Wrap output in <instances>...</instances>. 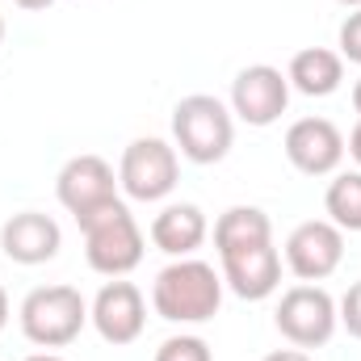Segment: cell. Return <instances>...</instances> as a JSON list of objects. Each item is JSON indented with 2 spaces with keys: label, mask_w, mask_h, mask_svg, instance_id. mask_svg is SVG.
I'll use <instances>...</instances> for the list:
<instances>
[{
  "label": "cell",
  "mask_w": 361,
  "mask_h": 361,
  "mask_svg": "<svg viewBox=\"0 0 361 361\" xmlns=\"http://www.w3.org/2000/svg\"><path fill=\"white\" fill-rule=\"evenodd\" d=\"M223 273H214L210 261L177 257L173 265L156 273L152 281V307L169 324H206L223 307Z\"/></svg>",
  "instance_id": "cell-1"
},
{
  "label": "cell",
  "mask_w": 361,
  "mask_h": 361,
  "mask_svg": "<svg viewBox=\"0 0 361 361\" xmlns=\"http://www.w3.org/2000/svg\"><path fill=\"white\" fill-rule=\"evenodd\" d=\"M76 223H80V235H85V261H89L92 273L126 277V273L139 269L147 244H143V231H139V223H135V214L122 197L89 210Z\"/></svg>",
  "instance_id": "cell-2"
},
{
  "label": "cell",
  "mask_w": 361,
  "mask_h": 361,
  "mask_svg": "<svg viewBox=\"0 0 361 361\" xmlns=\"http://www.w3.org/2000/svg\"><path fill=\"white\" fill-rule=\"evenodd\" d=\"M235 143V114L210 92H189L173 105V147L189 164H219Z\"/></svg>",
  "instance_id": "cell-3"
},
{
  "label": "cell",
  "mask_w": 361,
  "mask_h": 361,
  "mask_svg": "<svg viewBox=\"0 0 361 361\" xmlns=\"http://www.w3.org/2000/svg\"><path fill=\"white\" fill-rule=\"evenodd\" d=\"M21 332L38 349H68L85 324H89V302L76 286H38L21 298Z\"/></svg>",
  "instance_id": "cell-4"
},
{
  "label": "cell",
  "mask_w": 361,
  "mask_h": 361,
  "mask_svg": "<svg viewBox=\"0 0 361 361\" xmlns=\"http://www.w3.org/2000/svg\"><path fill=\"white\" fill-rule=\"evenodd\" d=\"M273 324L294 349H324L341 328V311H336V298L324 286L302 281V286H290L281 294V302L273 311Z\"/></svg>",
  "instance_id": "cell-5"
},
{
  "label": "cell",
  "mask_w": 361,
  "mask_h": 361,
  "mask_svg": "<svg viewBox=\"0 0 361 361\" xmlns=\"http://www.w3.org/2000/svg\"><path fill=\"white\" fill-rule=\"evenodd\" d=\"M180 180V156L169 139H130L118 164V189L130 202H164Z\"/></svg>",
  "instance_id": "cell-6"
},
{
  "label": "cell",
  "mask_w": 361,
  "mask_h": 361,
  "mask_svg": "<svg viewBox=\"0 0 361 361\" xmlns=\"http://www.w3.org/2000/svg\"><path fill=\"white\" fill-rule=\"evenodd\" d=\"M89 324L97 328V336L105 345H114V349L135 345L143 336V328H147V298H143V290L135 281H126V277H109L97 290V298H92Z\"/></svg>",
  "instance_id": "cell-7"
},
{
  "label": "cell",
  "mask_w": 361,
  "mask_h": 361,
  "mask_svg": "<svg viewBox=\"0 0 361 361\" xmlns=\"http://www.w3.org/2000/svg\"><path fill=\"white\" fill-rule=\"evenodd\" d=\"M290 109V80L273 63H248L231 80V114L257 130L273 126Z\"/></svg>",
  "instance_id": "cell-8"
},
{
  "label": "cell",
  "mask_w": 361,
  "mask_h": 361,
  "mask_svg": "<svg viewBox=\"0 0 361 361\" xmlns=\"http://www.w3.org/2000/svg\"><path fill=\"white\" fill-rule=\"evenodd\" d=\"M345 261V231L332 219H307L286 235V269L298 281H324Z\"/></svg>",
  "instance_id": "cell-9"
},
{
  "label": "cell",
  "mask_w": 361,
  "mask_h": 361,
  "mask_svg": "<svg viewBox=\"0 0 361 361\" xmlns=\"http://www.w3.org/2000/svg\"><path fill=\"white\" fill-rule=\"evenodd\" d=\"M286 160L302 173V177H332L345 160V135L332 118H298L290 122L286 139Z\"/></svg>",
  "instance_id": "cell-10"
},
{
  "label": "cell",
  "mask_w": 361,
  "mask_h": 361,
  "mask_svg": "<svg viewBox=\"0 0 361 361\" xmlns=\"http://www.w3.org/2000/svg\"><path fill=\"white\" fill-rule=\"evenodd\" d=\"M55 197H59V206H63L72 219H85L89 210H97V206H105V202L118 197V177H114L109 160L85 152V156H72V160L59 169V177H55Z\"/></svg>",
  "instance_id": "cell-11"
},
{
  "label": "cell",
  "mask_w": 361,
  "mask_h": 361,
  "mask_svg": "<svg viewBox=\"0 0 361 361\" xmlns=\"http://www.w3.org/2000/svg\"><path fill=\"white\" fill-rule=\"evenodd\" d=\"M59 248H63V231L42 210H21V214L4 219V227H0V252L13 265H47L59 257Z\"/></svg>",
  "instance_id": "cell-12"
},
{
  "label": "cell",
  "mask_w": 361,
  "mask_h": 361,
  "mask_svg": "<svg viewBox=\"0 0 361 361\" xmlns=\"http://www.w3.org/2000/svg\"><path fill=\"white\" fill-rule=\"evenodd\" d=\"M219 261H223V286L244 302H265L281 286V252L273 248V240L257 244V248L227 252Z\"/></svg>",
  "instance_id": "cell-13"
},
{
  "label": "cell",
  "mask_w": 361,
  "mask_h": 361,
  "mask_svg": "<svg viewBox=\"0 0 361 361\" xmlns=\"http://www.w3.org/2000/svg\"><path fill=\"white\" fill-rule=\"evenodd\" d=\"M206 235H210V223H206L202 206H193V202H173L152 219V244L160 252H169L173 261L193 257L206 244Z\"/></svg>",
  "instance_id": "cell-14"
},
{
  "label": "cell",
  "mask_w": 361,
  "mask_h": 361,
  "mask_svg": "<svg viewBox=\"0 0 361 361\" xmlns=\"http://www.w3.org/2000/svg\"><path fill=\"white\" fill-rule=\"evenodd\" d=\"M286 80H290V89L302 92V97H332L345 85V59H341V51L307 47V51H298L290 59Z\"/></svg>",
  "instance_id": "cell-15"
},
{
  "label": "cell",
  "mask_w": 361,
  "mask_h": 361,
  "mask_svg": "<svg viewBox=\"0 0 361 361\" xmlns=\"http://www.w3.org/2000/svg\"><path fill=\"white\" fill-rule=\"evenodd\" d=\"M273 240V223L261 206H231L214 219V248L219 257L240 252V248H257Z\"/></svg>",
  "instance_id": "cell-16"
},
{
  "label": "cell",
  "mask_w": 361,
  "mask_h": 361,
  "mask_svg": "<svg viewBox=\"0 0 361 361\" xmlns=\"http://www.w3.org/2000/svg\"><path fill=\"white\" fill-rule=\"evenodd\" d=\"M324 210L341 231H361V169L332 173V185L324 193Z\"/></svg>",
  "instance_id": "cell-17"
},
{
  "label": "cell",
  "mask_w": 361,
  "mask_h": 361,
  "mask_svg": "<svg viewBox=\"0 0 361 361\" xmlns=\"http://www.w3.org/2000/svg\"><path fill=\"white\" fill-rule=\"evenodd\" d=\"M152 361H214L210 357V345L202 341V336H169L160 349H156V357Z\"/></svg>",
  "instance_id": "cell-18"
},
{
  "label": "cell",
  "mask_w": 361,
  "mask_h": 361,
  "mask_svg": "<svg viewBox=\"0 0 361 361\" xmlns=\"http://www.w3.org/2000/svg\"><path fill=\"white\" fill-rule=\"evenodd\" d=\"M336 47H341V59H349V63H357L361 68V8H353V13L341 21Z\"/></svg>",
  "instance_id": "cell-19"
},
{
  "label": "cell",
  "mask_w": 361,
  "mask_h": 361,
  "mask_svg": "<svg viewBox=\"0 0 361 361\" xmlns=\"http://www.w3.org/2000/svg\"><path fill=\"white\" fill-rule=\"evenodd\" d=\"M336 311H341V328H345L353 341H361V281H353V286L345 290V298L336 302Z\"/></svg>",
  "instance_id": "cell-20"
},
{
  "label": "cell",
  "mask_w": 361,
  "mask_h": 361,
  "mask_svg": "<svg viewBox=\"0 0 361 361\" xmlns=\"http://www.w3.org/2000/svg\"><path fill=\"white\" fill-rule=\"evenodd\" d=\"M261 361H315L307 349H273L269 357H261Z\"/></svg>",
  "instance_id": "cell-21"
},
{
  "label": "cell",
  "mask_w": 361,
  "mask_h": 361,
  "mask_svg": "<svg viewBox=\"0 0 361 361\" xmlns=\"http://www.w3.org/2000/svg\"><path fill=\"white\" fill-rule=\"evenodd\" d=\"M345 152L357 160V169H361V118H357V126L349 130V139H345Z\"/></svg>",
  "instance_id": "cell-22"
},
{
  "label": "cell",
  "mask_w": 361,
  "mask_h": 361,
  "mask_svg": "<svg viewBox=\"0 0 361 361\" xmlns=\"http://www.w3.org/2000/svg\"><path fill=\"white\" fill-rule=\"evenodd\" d=\"M17 8H25V13H42V8H51L55 0H13Z\"/></svg>",
  "instance_id": "cell-23"
},
{
  "label": "cell",
  "mask_w": 361,
  "mask_h": 361,
  "mask_svg": "<svg viewBox=\"0 0 361 361\" xmlns=\"http://www.w3.org/2000/svg\"><path fill=\"white\" fill-rule=\"evenodd\" d=\"M4 324H8V294H4V286H0V332H4Z\"/></svg>",
  "instance_id": "cell-24"
},
{
  "label": "cell",
  "mask_w": 361,
  "mask_h": 361,
  "mask_svg": "<svg viewBox=\"0 0 361 361\" xmlns=\"http://www.w3.org/2000/svg\"><path fill=\"white\" fill-rule=\"evenodd\" d=\"M25 361H63V357H59V353H51V349H47V353H34V357H25Z\"/></svg>",
  "instance_id": "cell-25"
},
{
  "label": "cell",
  "mask_w": 361,
  "mask_h": 361,
  "mask_svg": "<svg viewBox=\"0 0 361 361\" xmlns=\"http://www.w3.org/2000/svg\"><path fill=\"white\" fill-rule=\"evenodd\" d=\"M353 109H357V118H361V80L353 85Z\"/></svg>",
  "instance_id": "cell-26"
},
{
  "label": "cell",
  "mask_w": 361,
  "mask_h": 361,
  "mask_svg": "<svg viewBox=\"0 0 361 361\" xmlns=\"http://www.w3.org/2000/svg\"><path fill=\"white\" fill-rule=\"evenodd\" d=\"M336 4H345V8H361V0H336Z\"/></svg>",
  "instance_id": "cell-27"
},
{
  "label": "cell",
  "mask_w": 361,
  "mask_h": 361,
  "mask_svg": "<svg viewBox=\"0 0 361 361\" xmlns=\"http://www.w3.org/2000/svg\"><path fill=\"white\" fill-rule=\"evenodd\" d=\"M0 42H4V17H0Z\"/></svg>",
  "instance_id": "cell-28"
}]
</instances>
